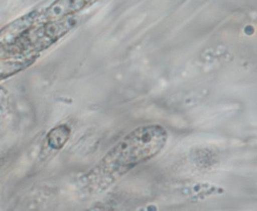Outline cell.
<instances>
[{"mask_svg": "<svg viewBox=\"0 0 257 211\" xmlns=\"http://www.w3.org/2000/svg\"><path fill=\"white\" fill-rule=\"evenodd\" d=\"M91 0H56L46 10L45 18L50 21H55L67 18L81 10Z\"/></svg>", "mask_w": 257, "mask_h": 211, "instance_id": "7a4b0ae2", "label": "cell"}, {"mask_svg": "<svg viewBox=\"0 0 257 211\" xmlns=\"http://www.w3.org/2000/svg\"><path fill=\"white\" fill-rule=\"evenodd\" d=\"M71 130L66 125H61L53 128L48 132L47 141L48 146L54 150H60L70 139Z\"/></svg>", "mask_w": 257, "mask_h": 211, "instance_id": "3957f363", "label": "cell"}, {"mask_svg": "<svg viewBox=\"0 0 257 211\" xmlns=\"http://www.w3.org/2000/svg\"><path fill=\"white\" fill-rule=\"evenodd\" d=\"M167 139L168 132L159 124L135 128L82 176V187L89 194L109 189L135 167L158 155L166 145Z\"/></svg>", "mask_w": 257, "mask_h": 211, "instance_id": "6da1fadb", "label": "cell"}]
</instances>
